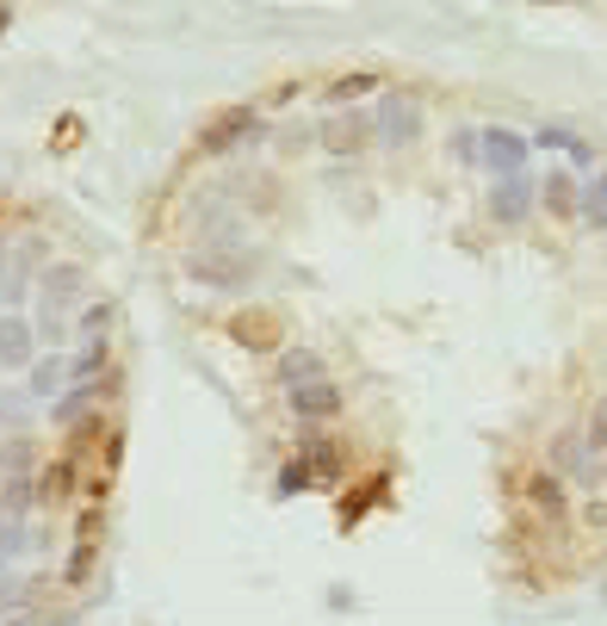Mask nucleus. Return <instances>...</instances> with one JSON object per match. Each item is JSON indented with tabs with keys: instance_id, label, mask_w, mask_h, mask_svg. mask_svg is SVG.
<instances>
[{
	"instance_id": "obj_9",
	"label": "nucleus",
	"mask_w": 607,
	"mask_h": 626,
	"mask_svg": "<svg viewBox=\"0 0 607 626\" xmlns=\"http://www.w3.org/2000/svg\"><path fill=\"white\" fill-rule=\"evenodd\" d=\"M583 211H589V223H601V230H607V174H601V180H595V187H589V199H583Z\"/></svg>"
},
{
	"instance_id": "obj_11",
	"label": "nucleus",
	"mask_w": 607,
	"mask_h": 626,
	"mask_svg": "<svg viewBox=\"0 0 607 626\" xmlns=\"http://www.w3.org/2000/svg\"><path fill=\"white\" fill-rule=\"evenodd\" d=\"M280 490H285V497H292V490H304V466H285L280 471Z\"/></svg>"
},
{
	"instance_id": "obj_1",
	"label": "nucleus",
	"mask_w": 607,
	"mask_h": 626,
	"mask_svg": "<svg viewBox=\"0 0 607 626\" xmlns=\"http://www.w3.org/2000/svg\"><path fill=\"white\" fill-rule=\"evenodd\" d=\"M373 125H378V137H385V143H409V137H421V106L390 87V94H378Z\"/></svg>"
},
{
	"instance_id": "obj_4",
	"label": "nucleus",
	"mask_w": 607,
	"mask_h": 626,
	"mask_svg": "<svg viewBox=\"0 0 607 626\" xmlns=\"http://www.w3.org/2000/svg\"><path fill=\"white\" fill-rule=\"evenodd\" d=\"M292 392V385H311V378H323V354H311V347H292V354H280V373H273Z\"/></svg>"
},
{
	"instance_id": "obj_10",
	"label": "nucleus",
	"mask_w": 607,
	"mask_h": 626,
	"mask_svg": "<svg viewBox=\"0 0 607 626\" xmlns=\"http://www.w3.org/2000/svg\"><path fill=\"white\" fill-rule=\"evenodd\" d=\"M589 447L607 453V397H595V416H589Z\"/></svg>"
},
{
	"instance_id": "obj_2",
	"label": "nucleus",
	"mask_w": 607,
	"mask_h": 626,
	"mask_svg": "<svg viewBox=\"0 0 607 626\" xmlns=\"http://www.w3.org/2000/svg\"><path fill=\"white\" fill-rule=\"evenodd\" d=\"M533 187H540V180H527V168L496 174V187H490V211H496L502 223H521L533 211Z\"/></svg>"
},
{
	"instance_id": "obj_8",
	"label": "nucleus",
	"mask_w": 607,
	"mask_h": 626,
	"mask_svg": "<svg viewBox=\"0 0 607 626\" xmlns=\"http://www.w3.org/2000/svg\"><path fill=\"white\" fill-rule=\"evenodd\" d=\"M589 453L595 447H583V440H558V447H552V459H558L571 478H589Z\"/></svg>"
},
{
	"instance_id": "obj_3",
	"label": "nucleus",
	"mask_w": 607,
	"mask_h": 626,
	"mask_svg": "<svg viewBox=\"0 0 607 626\" xmlns=\"http://www.w3.org/2000/svg\"><path fill=\"white\" fill-rule=\"evenodd\" d=\"M483 168H496V174H509V168H527V137L521 131H483Z\"/></svg>"
},
{
	"instance_id": "obj_6",
	"label": "nucleus",
	"mask_w": 607,
	"mask_h": 626,
	"mask_svg": "<svg viewBox=\"0 0 607 626\" xmlns=\"http://www.w3.org/2000/svg\"><path fill=\"white\" fill-rule=\"evenodd\" d=\"M0 335H7V342H0L7 366H25V361H32V330H25V316H19V311H7V330H0Z\"/></svg>"
},
{
	"instance_id": "obj_7",
	"label": "nucleus",
	"mask_w": 607,
	"mask_h": 626,
	"mask_svg": "<svg viewBox=\"0 0 607 626\" xmlns=\"http://www.w3.org/2000/svg\"><path fill=\"white\" fill-rule=\"evenodd\" d=\"M540 187H545V205H552V211H576V199H583L571 174H545Z\"/></svg>"
},
{
	"instance_id": "obj_5",
	"label": "nucleus",
	"mask_w": 607,
	"mask_h": 626,
	"mask_svg": "<svg viewBox=\"0 0 607 626\" xmlns=\"http://www.w3.org/2000/svg\"><path fill=\"white\" fill-rule=\"evenodd\" d=\"M335 404H342V392H335L328 378H311V385H292V409H297V416H328Z\"/></svg>"
}]
</instances>
